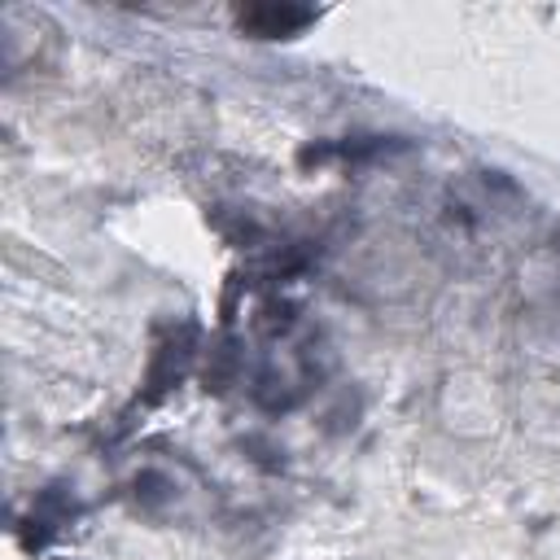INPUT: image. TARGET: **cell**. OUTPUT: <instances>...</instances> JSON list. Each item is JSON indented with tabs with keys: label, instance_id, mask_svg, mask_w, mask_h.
<instances>
[{
	"label": "cell",
	"instance_id": "cell-1",
	"mask_svg": "<svg viewBox=\"0 0 560 560\" xmlns=\"http://www.w3.org/2000/svg\"><path fill=\"white\" fill-rule=\"evenodd\" d=\"M241 31L258 35V39H276V35H293L306 22H315V9H298V4H254L236 13Z\"/></svg>",
	"mask_w": 560,
	"mask_h": 560
}]
</instances>
